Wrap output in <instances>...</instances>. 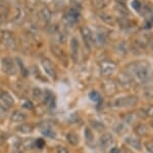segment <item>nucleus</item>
Segmentation results:
<instances>
[{
  "instance_id": "obj_1",
  "label": "nucleus",
  "mask_w": 153,
  "mask_h": 153,
  "mask_svg": "<svg viewBox=\"0 0 153 153\" xmlns=\"http://www.w3.org/2000/svg\"><path fill=\"white\" fill-rule=\"evenodd\" d=\"M131 73L139 82H146L151 77V69L147 62H137L129 66Z\"/></svg>"
},
{
  "instance_id": "obj_2",
  "label": "nucleus",
  "mask_w": 153,
  "mask_h": 153,
  "mask_svg": "<svg viewBox=\"0 0 153 153\" xmlns=\"http://www.w3.org/2000/svg\"><path fill=\"white\" fill-rule=\"evenodd\" d=\"M138 103V98L136 96H127V97L117 98L112 102V107L114 108H128L133 107Z\"/></svg>"
},
{
  "instance_id": "obj_3",
  "label": "nucleus",
  "mask_w": 153,
  "mask_h": 153,
  "mask_svg": "<svg viewBox=\"0 0 153 153\" xmlns=\"http://www.w3.org/2000/svg\"><path fill=\"white\" fill-rule=\"evenodd\" d=\"M99 70H100V74L103 77L108 78L117 70V65L113 62L103 61L99 64Z\"/></svg>"
},
{
  "instance_id": "obj_4",
  "label": "nucleus",
  "mask_w": 153,
  "mask_h": 153,
  "mask_svg": "<svg viewBox=\"0 0 153 153\" xmlns=\"http://www.w3.org/2000/svg\"><path fill=\"white\" fill-rule=\"evenodd\" d=\"M0 40L1 42L8 48L13 49L16 47V40H14V37L12 35L11 32L9 31H1L0 32Z\"/></svg>"
},
{
  "instance_id": "obj_5",
  "label": "nucleus",
  "mask_w": 153,
  "mask_h": 153,
  "mask_svg": "<svg viewBox=\"0 0 153 153\" xmlns=\"http://www.w3.org/2000/svg\"><path fill=\"white\" fill-rule=\"evenodd\" d=\"M2 71L7 75H13L16 72V67L14 62L10 58H3L1 61Z\"/></svg>"
},
{
  "instance_id": "obj_6",
  "label": "nucleus",
  "mask_w": 153,
  "mask_h": 153,
  "mask_svg": "<svg viewBox=\"0 0 153 153\" xmlns=\"http://www.w3.org/2000/svg\"><path fill=\"white\" fill-rule=\"evenodd\" d=\"M65 22L68 25L76 24L80 20V11L76 8H68L65 14Z\"/></svg>"
},
{
  "instance_id": "obj_7",
  "label": "nucleus",
  "mask_w": 153,
  "mask_h": 153,
  "mask_svg": "<svg viewBox=\"0 0 153 153\" xmlns=\"http://www.w3.org/2000/svg\"><path fill=\"white\" fill-rule=\"evenodd\" d=\"M41 64H42V67H43L44 71H45L46 74H47L49 77L55 79L56 78V70H55V67H54L52 62L47 58H44V59H42Z\"/></svg>"
},
{
  "instance_id": "obj_8",
  "label": "nucleus",
  "mask_w": 153,
  "mask_h": 153,
  "mask_svg": "<svg viewBox=\"0 0 153 153\" xmlns=\"http://www.w3.org/2000/svg\"><path fill=\"white\" fill-rule=\"evenodd\" d=\"M51 51H52L53 55L60 61V63L62 64L63 66H68V57H66V54L63 51L62 48L59 47L58 45L52 44V45H51Z\"/></svg>"
},
{
  "instance_id": "obj_9",
  "label": "nucleus",
  "mask_w": 153,
  "mask_h": 153,
  "mask_svg": "<svg viewBox=\"0 0 153 153\" xmlns=\"http://www.w3.org/2000/svg\"><path fill=\"white\" fill-rule=\"evenodd\" d=\"M81 34H82L84 43L86 44L88 48H91L92 44L94 43V36H93V33L88 27H82L81 28Z\"/></svg>"
},
{
  "instance_id": "obj_10",
  "label": "nucleus",
  "mask_w": 153,
  "mask_h": 153,
  "mask_svg": "<svg viewBox=\"0 0 153 153\" xmlns=\"http://www.w3.org/2000/svg\"><path fill=\"white\" fill-rule=\"evenodd\" d=\"M101 87H102L103 92H104L106 96H113L117 90L115 82L109 79H106L103 81L102 84H101Z\"/></svg>"
},
{
  "instance_id": "obj_11",
  "label": "nucleus",
  "mask_w": 153,
  "mask_h": 153,
  "mask_svg": "<svg viewBox=\"0 0 153 153\" xmlns=\"http://www.w3.org/2000/svg\"><path fill=\"white\" fill-rule=\"evenodd\" d=\"M71 54L74 62L78 63L79 58H80V43H79L78 38L76 37H74L71 40Z\"/></svg>"
},
{
  "instance_id": "obj_12",
  "label": "nucleus",
  "mask_w": 153,
  "mask_h": 153,
  "mask_svg": "<svg viewBox=\"0 0 153 153\" xmlns=\"http://www.w3.org/2000/svg\"><path fill=\"white\" fill-rule=\"evenodd\" d=\"M113 143H114L113 136L111 134H109V133L103 134L99 138V146L101 148H104V149H107V148L111 147V145Z\"/></svg>"
},
{
  "instance_id": "obj_13",
  "label": "nucleus",
  "mask_w": 153,
  "mask_h": 153,
  "mask_svg": "<svg viewBox=\"0 0 153 153\" xmlns=\"http://www.w3.org/2000/svg\"><path fill=\"white\" fill-rule=\"evenodd\" d=\"M51 20V11L47 6H43L39 11V21L41 22L44 26L49 24Z\"/></svg>"
},
{
  "instance_id": "obj_14",
  "label": "nucleus",
  "mask_w": 153,
  "mask_h": 153,
  "mask_svg": "<svg viewBox=\"0 0 153 153\" xmlns=\"http://www.w3.org/2000/svg\"><path fill=\"white\" fill-rule=\"evenodd\" d=\"M0 101L4 106H6L7 108L11 107L14 104V100L12 98V96L9 93L5 92V90H1L0 92Z\"/></svg>"
},
{
  "instance_id": "obj_15",
  "label": "nucleus",
  "mask_w": 153,
  "mask_h": 153,
  "mask_svg": "<svg viewBox=\"0 0 153 153\" xmlns=\"http://www.w3.org/2000/svg\"><path fill=\"white\" fill-rule=\"evenodd\" d=\"M127 145H129L130 147L134 148L135 150H141L142 149V144L141 141H140L139 138L134 137V136H130V137H127L125 139Z\"/></svg>"
},
{
  "instance_id": "obj_16",
  "label": "nucleus",
  "mask_w": 153,
  "mask_h": 153,
  "mask_svg": "<svg viewBox=\"0 0 153 153\" xmlns=\"http://www.w3.org/2000/svg\"><path fill=\"white\" fill-rule=\"evenodd\" d=\"M150 40H151V36L147 33H143V34H140V35L137 37L136 42H137V44L140 47H145V46H147L148 44H149Z\"/></svg>"
},
{
  "instance_id": "obj_17",
  "label": "nucleus",
  "mask_w": 153,
  "mask_h": 153,
  "mask_svg": "<svg viewBox=\"0 0 153 153\" xmlns=\"http://www.w3.org/2000/svg\"><path fill=\"white\" fill-rule=\"evenodd\" d=\"M138 115H140L141 117H153V105H148L146 107L141 108L138 111Z\"/></svg>"
},
{
  "instance_id": "obj_18",
  "label": "nucleus",
  "mask_w": 153,
  "mask_h": 153,
  "mask_svg": "<svg viewBox=\"0 0 153 153\" xmlns=\"http://www.w3.org/2000/svg\"><path fill=\"white\" fill-rule=\"evenodd\" d=\"M118 79V82H120V84L122 86H124V87L128 88L131 84V81H132V79H131L130 75L127 73H120V75H118L117 77Z\"/></svg>"
},
{
  "instance_id": "obj_19",
  "label": "nucleus",
  "mask_w": 153,
  "mask_h": 153,
  "mask_svg": "<svg viewBox=\"0 0 153 153\" xmlns=\"http://www.w3.org/2000/svg\"><path fill=\"white\" fill-rule=\"evenodd\" d=\"M16 130L19 134H23V135H29L33 132V125H31L30 123H23V124L19 125L16 127Z\"/></svg>"
},
{
  "instance_id": "obj_20",
  "label": "nucleus",
  "mask_w": 153,
  "mask_h": 153,
  "mask_svg": "<svg viewBox=\"0 0 153 153\" xmlns=\"http://www.w3.org/2000/svg\"><path fill=\"white\" fill-rule=\"evenodd\" d=\"M94 36V43L98 44V45H103L106 42V38H107V35H106L105 32L103 31H98L97 33L95 34Z\"/></svg>"
},
{
  "instance_id": "obj_21",
  "label": "nucleus",
  "mask_w": 153,
  "mask_h": 153,
  "mask_svg": "<svg viewBox=\"0 0 153 153\" xmlns=\"http://www.w3.org/2000/svg\"><path fill=\"white\" fill-rule=\"evenodd\" d=\"M10 119L12 122H23L27 119V115L23 113L22 111H14L11 114Z\"/></svg>"
},
{
  "instance_id": "obj_22",
  "label": "nucleus",
  "mask_w": 153,
  "mask_h": 153,
  "mask_svg": "<svg viewBox=\"0 0 153 153\" xmlns=\"http://www.w3.org/2000/svg\"><path fill=\"white\" fill-rule=\"evenodd\" d=\"M40 132L43 134L45 137H48V138H51V139H54L55 138V133H54V130L51 129L49 125L46 127L45 124H42L40 127Z\"/></svg>"
},
{
  "instance_id": "obj_23",
  "label": "nucleus",
  "mask_w": 153,
  "mask_h": 153,
  "mask_svg": "<svg viewBox=\"0 0 153 153\" xmlns=\"http://www.w3.org/2000/svg\"><path fill=\"white\" fill-rule=\"evenodd\" d=\"M134 132H135V134L137 136H139V137H143V136H145L148 133V129L144 123H138L135 127Z\"/></svg>"
},
{
  "instance_id": "obj_24",
  "label": "nucleus",
  "mask_w": 153,
  "mask_h": 153,
  "mask_svg": "<svg viewBox=\"0 0 153 153\" xmlns=\"http://www.w3.org/2000/svg\"><path fill=\"white\" fill-rule=\"evenodd\" d=\"M66 140H68V142L70 143L71 145H73V146H76V145L79 144V142H80L79 136L74 132H71L66 135Z\"/></svg>"
},
{
  "instance_id": "obj_25",
  "label": "nucleus",
  "mask_w": 153,
  "mask_h": 153,
  "mask_svg": "<svg viewBox=\"0 0 153 153\" xmlns=\"http://www.w3.org/2000/svg\"><path fill=\"white\" fill-rule=\"evenodd\" d=\"M115 130V133H117V135L120 136H123L125 134H127L128 133V127L125 124L124 122H118L117 123V124L114 125V129H113Z\"/></svg>"
},
{
  "instance_id": "obj_26",
  "label": "nucleus",
  "mask_w": 153,
  "mask_h": 153,
  "mask_svg": "<svg viewBox=\"0 0 153 153\" xmlns=\"http://www.w3.org/2000/svg\"><path fill=\"white\" fill-rule=\"evenodd\" d=\"M111 0H92V3L95 8L97 9H103L110 3Z\"/></svg>"
},
{
  "instance_id": "obj_27",
  "label": "nucleus",
  "mask_w": 153,
  "mask_h": 153,
  "mask_svg": "<svg viewBox=\"0 0 153 153\" xmlns=\"http://www.w3.org/2000/svg\"><path fill=\"white\" fill-rule=\"evenodd\" d=\"M45 102H46V104L48 106H50V107H54V105H55V97H54L53 93L51 92H49V90H46Z\"/></svg>"
},
{
  "instance_id": "obj_28",
  "label": "nucleus",
  "mask_w": 153,
  "mask_h": 153,
  "mask_svg": "<svg viewBox=\"0 0 153 153\" xmlns=\"http://www.w3.org/2000/svg\"><path fill=\"white\" fill-rule=\"evenodd\" d=\"M100 18L102 19L103 22L109 24V25H113L115 23V18L113 16H111L110 14H105V12H102L100 14Z\"/></svg>"
},
{
  "instance_id": "obj_29",
  "label": "nucleus",
  "mask_w": 153,
  "mask_h": 153,
  "mask_svg": "<svg viewBox=\"0 0 153 153\" xmlns=\"http://www.w3.org/2000/svg\"><path fill=\"white\" fill-rule=\"evenodd\" d=\"M22 147L24 148L25 150L29 151V150H32L35 146V140L33 139H26L25 141L22 143Z\"/></svg>"
},
{
  "instance_id": "obj_30",
  "label": "nucleus",
  "mask_w": 153,
  "mask_h": 153,
  "mask_svg": "<svg viewBox=\"0 0 153 153\" xmlns=\"http://www.w3.org/2000/svg\"><path fill=\"white\" fill-rule=\"evenodd\" d=\"M136 118H137V115H136L134 112H130V113L125 114L124 117H123V119H124V121L126 123H128V124H132V123H134Z\"/></svg>"
},
{
  "instance_id": "obj_31",
  "label": "nucleus",
  "mask_w": 153,
  "mask_h": 153,
  "mask_svg": "<svg viewBox=\"0 0 153 153\" xmlns=\"http://www.w3.org/2000/svg\"><path fill=\"white\" fill-rule=\"evenodd\" d=\"M85 139L87 141L88 144H92L94 142V136H93V133L91 130L90 127H86L85 129Z\"/></svg>"
},
{
  "instance_id": "obj_32",
  "label": "nucleus",
  "mask_w": 153,
  "mask_h": 153,
  "mask_svg": "<svg viewBox=\"0 0 153 153\" xmlns=\"http://www.w3.org/2000/svg\"><path fill=\"white\" fill-rule=\"evenodd\" d=\"M32 96L35 100H41V98H43V92L39 87H34L32 90Z\"/></svg>"
},
{
  "instance_id": "obj_33",
  "label": "nucleus",
  "mask_w": 153,
  "mask_h": 153,
  "mask_svg": "<svg viewBox=\"0 0 153 153\" xmlns=\"http://www.w3.org/2000/svg\"><path fill=\"white\" fill-rule=\"evenodd\" d=\"M117 11L124 17H127L128 14H129V11H128V8L122 3H117Z\"/></svg>"
},
{
  "instance_id": "obj_34",
  "label": "nucleus",
  "mask_w": 153,
  "mask_h": 153,
  "mask_svg": "<svg viewBox=\"0 0 153 153\" xmlns=\"http://www.w3.org/2000/svg\"><path fill=\"white\" fill-rule=\"evenodd\" d=\"M120 28L124 29V30H129L130 28H132V26H134V24H132L130 21H127V20L122 19L120 22Z\"/></svg>"
},
{
  "instance_id": "obj_35",
  "label": "nucleus",
  "mask_w": 153,
  "mask_h": 153,
  "mask_svg": "<svg viewBox=\"0 0 153 153\" xmlns=\"http://www.w3.org/2000/svg\"><path fill=\"white\" fill-rule=\"evenodd\" d=\"M89 98H90L91 101H93V102H99L100 101V95L98 93L96 90H92L90 93H89Z\"/></svg>"
},
{
  "instance_id": "obj_36",
  "label": "nucleus",
  "mask_w": 153,
  "mask_h": 153,
  "mask_svg": "<svg viewBox=\"0 0 153 153\" xmlns=\"http://www.w3.org/2000/svg\"><path fill=\"white\" fill-rule=\"evenodd\" d=\"M132 6H133V8H134L136 11H138V12H139V11L141 12L142 11L143 5H142V3L139 1V0H133Z\"/></svg>"
},
{
  "instance_id": "obj_37",
  "label": "nucleus",
  "mask_w": 153,
  "mask_h": 153,
  "mask_svg": "<svg viewBox=\"0 0 153 153\" xmlns=\"http://www.w3.org/2000/svg\"><path fill=\"white\" fill-rule=\"evenodd\" d=\"M24 20V11L21 8L18 9V14H16V18H14V21H16V23L18 22V23H22L21 21H23Z\"/></svg>"
},
{
  "instance_id": "obj_38",
  "label": "nucleus",
  "mask_w": 153,
  "mask_h": 153,
  "mask_svg": "<svg viewBox=\"0 0 153 153\" xmlns=\"http://www.w3.org/2000/svg\"><path fill=\"white\" fill-rule=\"evenodd\" d=\"M145 148L149 153H153V141H148L145 143Z\"/></svg>"
},
{
  "instance_id": "obj_39",
  "label": "nucleus",
  "mask_w": 153,
  "mask_h": 153,
  "mask_svg": "<svg viewBox=\"0 0 153 153\" xmlns=\"http://www.w3.org/2000/svg\"><path fill=\"white\" fill-rule=\"evenodd\" d=\"M44 145H45V142H44V140L43 139H37L35 140V146L37 148H43L44 147Z\"/></svg>"
},
{
  "instance_id": "obj_40",
  "label": "nucleus",
  "mask_w": 153,
  "mask_h": 153,
  "mask_svg": "<svg viewBox=\"0 0 153 153\" xmlns=\"http://www.w3.org/2000/svg\"><path fill=\"white\" fill-rule=\"evenodd\" d=\"M56 152L57 153H68V149L65 146H57L56 147Z\"/></svg>"
},
{
  "instance_id": "obj_41",
  "label": "nucleus",
  "mask_w": 153,
  "mask_h": 153,
  "mask_svg": "<svg viewBox=\"0 0 153 153\" xmlns=\"http://www.w3.org/2000/svg\"><path fill=\"white\" fill-rule=\"evenodd\" d=\"M7 139V135L3 130H0V144H3Z\"/></svg>"
},
{
  "instance_id": "obj_42",
  "label": "nucleus",
  "mask_w": 153,
  "mask_h": 153,
  "mask_svg": "<svg viewBox=\"0 0 153 153\" xmlns=\"http://www.w3.org/2000/svg\"><path fill=\"white\" fill-rule=\"evenodd\" d=\"M23 107L24 108H26V109H32L33 108V104H32L30 101H28V100H26L25 102L23 103Z\"/></svg>"
},
{
  "instance_id": "obj_43",
  "label": "nucleus",
  "mask_w": 153,
  "mask_h": 153,
  "mask_svg": "<svg viewBox=\"0 0 153 153\" xmlns=\"http://www.w3.org/2000/svg\"><path fill=\"white\" fill-rule=\"evenodd\" d=\"M93 127H96V130H99L104 129V125H103L102 123L99 122V121H98V123L97 122H93Z\"/></svg>"
},
{
  "instance_id": "obj_44",
  "label": "nucleus",
  "mask_w": 153,
  "mask_h": 153,
  "mask_svg": "<svg viewBox=\"0 0 153 153\" xmlns=\"http://www.w3.org/2000/svg\"><path fill=\"white\" fill-rule=\"evenodd\" d=\"M41 1L43 2L44 4H49L51 1H52V0H41Z\"/></svg>"
},
{
  "instance_id": "obj_45",
  "label": "nucleus",
  "mask_w": 153,
  "mask_h": 153,
  "mask_svg": "<svg viewBox=\"0 0 153 153\" xmlns=\"http://www.w3.org/2000/svg\"><path fill=\"white\" fill-rule=\"evenodd\" d=\"M111 153H118V149L117 148H114V149L111 150Z\"/></svg>"
},
{
  "instance_id": "obj_46",
  "label": "nucleus",
  "mask_w": 153,
  "mask_h": 153,
  "mask_svg": "<svg viewBox=\"0 0 153 153\" xmlns=\"http://www.w3.org/2000/svg\"><path fill=\"white\" fill-rule=\"evenodd\" d=\"M150 125L153 127V117H152V119H151V121H150Z\"/></svg>"
},
{
  "instance_id": "obj_47",
  "label": "nucleus",
  "mask_w": 153,
  "mask_h": 153,
  "mask_svg": "<svg viewBox=\"0 0 153 153\" xmlns=\"http://www.w3.org/2000/svg\"><path fill=\"white\" fill-rule=\"evenodd\" d=\"M151 78H152V81H153V71H151Z\"/></svg>"
},
{
  "instance_id": "obj_48",
  "label": "nucleus",
  "mask_w": 153,
  "mask_h": 153,
  "mask_svg": "<svg viewBox=\"0 0 153 153\" xmlns=\"http://www.w3.org/2000/svg\"><path fill=\"white\" fill-rule=\"evenodd\" d=\"M2 7H3V5H2V3H1V2H0V9H1Z\"/></svg>"
},
{
  "instance_id": "obj_49",
  "label": "nucleus",
  "mask_w": 153,
  "mask_h": 153,
  "mask_svg": "<svg viewBox=\"0 0 153 153\" xmlns=\"http://www.w3.org/2000/svg\"><path fill=\"white\" fill-rule=\"evenodd\" d=\"M2 23V18H1V16H0V24Z\"/></svg>"
},
{
  "instance_id": "obj_50",
  "label": "nucleus",
  "mask_w": 153,
  "mask_h": 153,
  "mask_svg": "<svg viewBox=\"0 0 153 153\" xmlns=\"http://www.w3.org/2000/svg\"><path fill=\"white\" fill-rule=\"evenodd\" d=\"M13 153H21V152H19V151H14Z\"/></svg>"
},
{
  "instance_id": "obj_51",
  "label": "nucleus",
  "mask_w": 153,
  "mask_h": 153,
  "mask_svg": "<svg viewBox=\"0 0 153 153\" xmlns=\"http://www.w3.org/2000/svg\"><path fill=\"white\" fill-rule=\"evenodd\" d=\"M0 153H1V152H0Z\"/></svg>"
}]
</instances>
